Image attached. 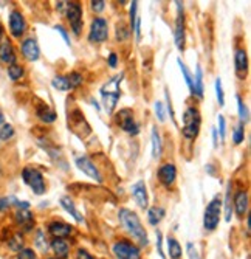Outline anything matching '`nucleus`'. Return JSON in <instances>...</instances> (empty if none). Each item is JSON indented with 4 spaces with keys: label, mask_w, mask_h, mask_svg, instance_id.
I'll use <instances>...</instances> for the list:
<instances>
[{
    "label": "nucleus",
    "mask_w": 251,
    "mask_h": 259,
    "mask_svg": "<svg viewBox=\"0 0 251 259\" xmlns=\"http://www.w3.org/2000/svg\"><path fill=\"white\" fill-rule=\"evenodd\" d=\"M90 8L95 13H103L106 10V2L104 0H92V2H90Z\"/></svg>",
    "instance_id": "obj_47"
},
{
    "label": "nucleus",
    "mask_w": 251,
    "mask_h": 259,
    "mask_svg": "<svg viewBox=\"0 0 251 259\" xmlns=\"http://www.w3.org/2000/svg\"><path fill=\"white\" fill-rule=\"evenodd\" d=\"M50 248L55 253L56 259H68L70 257V245L65 239H52Z\"/></svg>",
    "instance_id": "obj_24"
},
{
    "label": "nucleus",
    "mask_w": 251,
    "mask_h": 259,
    "mask_svg": "<svg viewBox=\"0 0 251 259\" xmlns=\"http://www.w3.org/2000/svg\"><path fill=\"white\" fill-rule=\"evenodd\" d=\"M166 93H165V95H166V103H168V112H169V118L175 123V113H174V109H172V101H171V95H169V90L166 89L165 90Z\"/></svg>",
    "instance_id": "obj_50"
},
{
    "label": "nucleus",
    "mask_w": 251,
    "mask_h": 259,
    "mask_svg": "<svg viewBox=\"0 0 251 259\" xmlns=\"http://www.w3.org/2000/svg\"><path fill=\"white\" fill-rule=\"evenodd\" d=\"M248 206H249L248 193L245 190L236 191V194L233 196V211H236V216L239 219H243L248 214Z\"/></svg>",
    "instance_id": "obj_18"
},
{
    "label": "nucleus",
    "mask_w": 251,
    "mask_h": 259,
    "mask_svg": "<svg viewBox=\"0 0 251 259\" xmlns=\"http://www.w3.org/2000/svg\"><path fill=\"white\" fill-rule=\"evenodd\" d=\"M216 97H217L219 106L223 107L225 106V92H223V85H222V79L220 78L216 79Z\"/></svg>",
    "instance_id": "obj_41"
},
{
    "label": "nucleus",
    "mask_w": 251,
    "mask_h": 259,
    "mask_svg": "<svg viewBox=\"0 0 251 259\" xmlns=\"http://www.w3.org/2000/svg\"><path fill=\"white\" fill-rule=\"evenodd\" d=\"M75 163H76V166H78V169L79 171H82L85 176H88L90 179H93L95 182H98V183H103V174H101V171H99V168L96 166V164L90 160L87 155H79V157H76L75 158Z\"/></svg>",
    "instance_id": "obj_13"
},
{
    "label": "nucleus",
    "mask_w": 251,
    "mask_h": 259,
    "mask_svg": "<svg viewBox=\"0 0 251 259\" xmlns=\"http://www.w3.org/2000/svg\"><path fill=\"white\" fill-rule=\"evenodd\" d=\"M90 44H104L109 39V20L106 17H93L90 22V30L87 36Z\"/></svg>",
    "instance_id": "obj_9"
},
{
    "label": "nucleus",
    "mask_w": 251,
    "mask_h": 259,
    "mask_svg": "<svg viewBox=\"0 0 251 259\" xmlns=\"http://www.w3.org/2000/svg\"><path fill=\"white\" fill-rule=\"evenodd\" d=\"M217 121H219V129H217V134L220 135V140L223 141L225 137H226V120L223 115H219L217 116Z\"/></svg>",
    "instance_id": "obj_45"
},
{
    "label": "nucleus",
    "mask_w": 251,
    "mask_h": 259,
    "mask_svg": "<svg viewBox=\"0 0 251 259\" xmlns=\"http://www.w3.org/2000/svg\"><path fill=\"white\" fill-rule=\"evenodd\" d=\"M136 10H138V2L136 0H133V2L130 4V13H129V30L130 33H133V27H135V20H136Z\"/></svg>",
    "instance_id": "obj_40"
},
{
    "label": "nucleus",
    "mask_w": 251,
    "mask_h": 259,
    "mask_svg": "<svg viewBox=\"0 0 251 259\" xmlns=\"http://www.w3.org/2000/svg\"><path fill=\"white\" fill-rule=\"evenodd\" d=\"M16 259H37V253L31 247H25L16 253Z\"/></svg>",
    "instance_id": "obj_39"
},
{
    "label": "nucleus",
    "mask_w": 251,
    "mask_h": 259,
    "mask_svg": "<svg viewBox=\"0 0 251 259\" xmlns=\"http://www.w3.org/2000/svg\"><path fill=\"white\" fill-rule=\"evenodd\" d=\"M17 52H16V47L13 44V40L10 37H5L2 42H0V64H5L13 65L17 62Z\"/></svg>",
    "instance_id": "obj_17"
},
{
    "label": "nucleus",
    "mask_w": 251,
    "mask_h": 259,
    "mask_svg": "<svg viewBox=\"0 0 251 259\" xmlns=\"http://www.w3.org/2000/svg\"><path fill=\"white\" fill-rule=\"evenodd\" d=\"M20 55L28 62H36L40 58V49L36 37H24L20 42Z\"/></svg>",
    "instance_id": "obj_14"
},
{
    "label": "nucleus",
    "mask_w": 251,
    "mask_h": 259,
    "mask_svg": "<svg viewBox=\"0 0 251 259\" xmlns=\"http://www.w3.org/2000/svg\"><path fill=\"white\" fill-rule=\"evenodd\" d=\"M7 75H8L10 81H13V82H17L20 79H24L25 78V67H24V64L16 62L13 65H8L7 67Z\"/></svg>",
    "instance_id": "obj_29"
},
{
    "label": "nucleus",
    "mask_w": 251,
    "mask_h": 259,
    "mask_svg": "<svg viewBox=\"0 0 251 259\" xmlns=\"http://www.w3.org/2000/svg\"><path fill=\"white\" fill-rule=\"evenodd\" d=\"M64 7H67V2H58L56 4V10H59V11L64 10Z\"/></svg>",
    "instance_id": "obj_58"
},
{
    "label": "nucleus",
    "mask_w": 251,
    "mask_h": 259,
    "mask_svg": "<svg viewBox=\"0 0 251 259\" xmlns=\"http://www.w3.org/2000/svg\"><path fill=\"white\" fill-rule=\"evenodd\" d=\"M245 140V123L239 121L233 131V143L234 145H242Z\"/></svg>",
    "instance_id": "obj_37"
},
{
    "label": "nucleus",
    "mask_w": 251,
    "mask_h": 259,
    "mask_svg": "<svg viewBox=\"0 0 251 259\" xmlns=\"http://www.w3.org/2000/svg\"><path fill=\"white\" fill-rule=\"evenodd\" d=\"M130 34H132V33H130L129 27H126L124 23H118V25H117V39H118L120 42L124 40V39H127Z\"/></svg>",
    "instance_id": "obj_42"
},
{
    "label": "nucleus",
    "mask_w": 251,
    "mask_h": 259,
    "mask_svg": "<svg viewBox=\"0 0 251 259\" xmlns=\"http://www.w3.org/2000/svg\"><path fill=\"white\" fill-rule=\"evenodd\" d=\"M112 253L117 259H143L141 248L129 239H118L113 242Z\"/></svg>",
    "instance_id": "obj_7"
},
{
    "label": "nucleus",
    "mask_w": 251,
    "mask_h": 259,
    "mask_svg": "<svg viewBox=\"0 0 251 259\" xmlns=\"http://www.w3.org/2000/svg\"><path fill=\"white\" fill-rule=\"evenodd\" d=\"M133 33H135V37L136 40H141V19L140 17H136L135 20V27H133Z\"/></svg>",
    "instance_id": "obj_52"
},
{
    "label": "nucleus",
    "mask_w": 251,
    "mask_h": 259,
    "mask_svg": "<svg viewBox=\"0 0 251 259\" xmlns=\"http://www.w3.org/2000/svg\"><path fill=\"white\" fill-rule=\"evenodd\" d=\"M113 118H115L117 126H118L123 132H126V134H129V135H132V137L138 135L140 131H141L140 123L135 120V112H133L132 109H129V107L120 109V110L115 113V116H113Z\"/></svg>",
    "instance_id": "obj_5"
},
{
    "label": "nucleus",
    "mask_w": 251,
    "mask_h": 259,
    "mask_svg": "<svg viewBox=\"0 0 251 259\" xmlns=\"http://www.w3.org/2000/svg\"><path fill=\"white\" fill-rule=\"evenodd\" d=\"M177 64H178V67H180V72H181V75H183V79H185V82H186V85H188V89H189V92H191V95H194V84H192V75H191V72H189V68H188V65L181 61L180 58L177 59Z\"/></svg>",
    "instance_id": "obj_33"
},
{
    "label": "nucleus",
    "mask_w": 251,
    "mask_h": 259,
    "mask_svg": "<svg viewBox=\"0 0 251 259\" xmlns=\"http://www.w3.org/2000/svg\"><path fill=\"white\" fill-rule=\"evenodd\" d=\"M248 55L245 49H237L234 53V72L239 79H245L248 73Z\"/></svg>",
    "instance_id": "obj_19"
},
{
    "label": "nucleus",
    "mask_w": 251,
    "mask_h": 259,
    "mask_svg": "<svg viewBox=\"0 0 251 259\" xmlns=\"http://www.w3.org/2000/svg\"><path fill=\"white\" fill-rule=\"evenodd\" d=\"M181 120H183L181 135L189 141H194L198 137L200 127H202V113H200L198 107H195V106L186 107L183 112V118Z\"/></svg>",
    "instance_id": "obj_2"
},
{
    "label": "nucleus",
    "mask_w": 251,
    "mask_h": 259,
    "mask_svg": "<svg viewBox=\"0 0 251 259\" xmlns=\"http://www.w3.org/2000/svg\"><path fill=\"white\" fill-rule=\"evenodd\" d=\"M10 208H11L10 199L8 197H0V213H7Z\"/></svg>",
    "instance_id": "obj_53"
},
{
    "label": "nucleus",
    "mask_w": 251,
    "mask_h": 259,
    "mask_svg": "<svg viewBox=\"0 0 251 259\" xmlns=\"http://www.w3.org/2000/svg\"><path fill=\"white\" fill-rule=\"evenodd\" d=\"M37 145L45 151V152H47L48 154V157L53 160V161H56L58 164H62V169L64 171H67V161L64 160V157H62V152H61V149H58L56 146H53L52 143H48V140H39L37 141Z\"/></svg>",
    "instance_id": "obj_20"
},
{
    "label": "nucleus",
    "mask_w": 251,
    "mask_h": 259,
    "mask_svg": "<svg viewBox=\"0 0 251 259\" xmlns=\"http://www.w3.org/2000/svg\"><path fill=\"white\" fill-rule=\"evenodd\" d=\"M75 259H95V256L85 248H78L75 253Z\"/></svg>",
    "instance_id": "obj_49"
},
{
    "label": "nucleus",
    "mask_w": 251,
    "mask_h": 259,
    "mask_svg": "<svg viewBox=\"0 0 251 259\" xmlns=\"http://www.w3.org/2000/svg\"><path fill=\"white\" fill-rule=\"evenodd\" d=\"M236 101H237V112H239V118L242 123H246L249 120V112H248V107L246 104L243 103L242 97L240 95H236Z\"/></svg>",
    "instance_id": "obj_36"
},
{
    "label": "nucleus",
    "mask_w": 251,
    "mask_h": 259,
    "mask_svg": "<svg viewBox=\"0 0 251 259\" xmlns=\"http://www.w3.org/2000/svg\"><path fill=\"white\" fill-rule=\"evenodd\" d=\"M36 116L45 124H52L58 120V113L47 103H40L36 106Z\"/></svg>",
    "instance_id": "obj_21"
},
{
    "label": "nucleus",
    "mask_w": 251,
    "mask_h": 259,
    "mask_svg": "<svg viewBox=\"0 0 251 259\" xmlns=\"http://www.w3.org/2000/svg\"><path fill=\"white\" fill-rule=\"evenodd\" d=\"M48 259H56V257H48Z\"/></svg>",
    "instance_id": "obj_59"
},
{
    "label": "nucleus",
    "mask_w": 251,
    "mask_h": 259,
    "mask_svg": "<svg viewBox=\"0 0 251 259\" xmlns=\"http://www.w3.org/2000/svg\"><path fill=\"white\" fill-rule=\"evenodd\" d=\"M47 231L53 239H68L70 236H73L75 227L62 221H52L47 225Z\"/></svg>",
    "instance_id": "obj_15"
},
{
    "label": "nucleus",
    "mask_w": 251,
    "mask_h": 259,
    "mask_svg": "<svg viewBox=\"0 0 251 259\" xmlns=\"http://www.w3.org/2000/svg\"><path fill=\"white\" fill-rule=\"evenodd\" d=\"M67 20L70 23L72 31L75 36H81L82 27H84V19H82V5L79 2H67L65 10Z\"/></svg>",
    "instance_id": "obj_10"
},
{
    "label": "nucleus",
    "mask_w": 251,
    "mask_h": 259,
    "mask_svg": "<svg viewBox=\"0 0 251 259\" xmlns=\"http://www.w3.org/2000/svg\"><path fill=\"white\" fill-rule=\"evenodd\" d=\"M67 81H68L70 89H78V87H81L84 84V76L79 72H72L70 75L67 76Z\"/></svg>",
    "instance_id": "obj_38"
},
{
    "label": "nucleus",
    "mask_w": 251,
    "mask_h": 259,
    "mask_svg": "<svg viewBox=\"0 0 251 259\" xmlns=\"http://www.w3.org/2000/svg\"><path fill=\"white\" fill-rule=\"evenodd\" d=\"M4 124H5V113L2 109H0V126H4Z\"/></svg>",
    "instance_id": "obj_57"
},
{
    "label": "nucleus",
    "mask_w": 251,
    "mask_h": 259,
    "mask_svg": "<svg viewBox=\"0 0 251 259\" xmlns=\"http://www.w3.org/2000/svg\"><path fill=\"white\" fill-rule=\"evenodd\" d=\"M177 5V17L174 25V42L180 52L186 49V17H185V7L181 2H175Z\"/></svg>",
    "instance_id": "obj_6"
},
{
    "label": "nucleus",
    "mask_w": 251,
    "mask_h": 259,
    "mask_svg": "<svg viewBox=\"0 0 251 259\" xmlns=\"http://www.w3.org/2000/svg\"><path fill=\"white\" fill-rule=\"evenodd\" d=\"M14 135H16V129L13 124L5 123L4 126H0V143H7V141L13 140Z\"/></svg>",
    "instance_id": "obj_34"
},
{
    "label": "nucleus",
    "mask_w": 251,
    "mask_h": 259,
    "mask_svg": "<svg viewBox=\"0 0 251 259\" xmlns=\"http://www.w3.org/2000/svg\"><path fill=\"white\" fill-rule=\"evenodd\" d=\"M90 103H92V106H93V107H95L96 110H101V106L98 104V101H96L95 98H90Z\"/></svg>",
    "instance_id": "obj_56"
},
{
    "label": "nucleus",
    "mask_w": 251,
    "mask_h": 259,
    "mask_svg": "<svg viewBox=\"0 0 251 259\" xmlns=\"http://www.w3.org/2000/svg\"><path fill=\"white\" fill-rule=\"evenodd\" d=\"M150 141H152V157L160 158L163 154V143H162V135H160L157 126H154L150 131Z\"/></svg>",
    "instance_id": "obj_28"
},
{
    "label": "nucleus",
    "mask_w": 251,
    "mask_h": 259,
    "mask_svg": "<svg viewBox=\"0 0 251 259\" xmlns=\"http://www.w3.org/2000/svg\"><path fill=\"white\" fill-rule=\"evenodd\" d=\"M192 84H194V97L202 100L205 95V87H203V70L200 65H197L195 68V75L192 76Z\"/></svg>",
    "instance_id": "obj_30"
},
{
    "label": "nucleus",
    "mask_w": 251,
    "mask_h": 259,
    "mask_svg": "<svg viewBox=\"0 0 251 259\" xmlns=\"http://www.w3.org/2000/svg\"><path fill=\"white\" fill-rule=\"evenodd\" d=\"M5 242L11 253H19L22 248H25V234L20 231H14L7 238Z\"/></svg>",
    "instance_id": "obj_23"
},
{
    "label": "nucleus",
    "mask_w": 251,
    "mask_h": 259,
    "mask_svg": "<svg viewBox=\"0 0 251 259\" xmlns=\"http://www.w3.org/2000/svg\"><path fill=\"white\" fill-rule=\"evenodd\" d=\"M22 180L27 186H30V190L36 196H43L47 193V183H45V177L42 171L36 166H25L22 169Z\"/></svg>",
    "instance_id": "obj_3"
},
{
    "label": "nucleus",
    "mask_w": 251,
    "mask_h": 259,
    "mask_svg": "<svg viewBox=\"0 0 251 259\" xmlns=\"http://www.w3.org/2000/svg\"><path fill=\"white\" fill-rule=\"evenodd\" d=\"M8 31L13 39H24L28 31V22L20 10L14 8L8 14Z\"/></svg>",
    "instance_id": "obj_8"
},
{
    "label": "nucleus",
    "mask_w": 251,
    "mask_h": 259,
    "mask_svg": "<svg viewBox=\"0 0 251 259\" xmlns=\"http://www.w3.org/2000/svg\"><path fill=\"white\" fill-rule=\"evenodd\" d=\"M55 30L62 36V39L65 40V44H67L68 47H72V40H70V36H68V31H67L62 25H55Z\"/></svg>",
    "instance_id": "obj_48"
},
{
    "label": "nucleus",
    "mask_w": 251,
    "mask_h": 259,
    "mask_svg": "<svg viewBox=\"0 0 251 259\" xmlns=\"http://www.w3.org/2000/svg\"><path fill=\"white\" fill-rule=\"evenodd\" d=\"M166 245H168V253L171 259H181V256H183V248H181L180 242L175 238L168 236Z\"/></svg>",
    "instance_id": "obj_31"
},
{
    "label": "nucleus",
    "mask_w": 251,
    "mask_h": 259,
    "mask_svg": "<svg viewBox=\"0 0 251 259\" xmlns=\"http://www.w3.org/2000/svg\"><path fill=\"white\" fill-rule=\"evenodd\" d=\"M220 218H222V199L220 196H216L214 199L210 200V203L205 208L203 213V228L205 231H214L219 224H220Z\"/></svg>",
    "instance_id": "obj_4"
},
{
    "label": "nucleus",
    "mask_w": 251,
    "mask_h": 259,
    "mask_svg": "<svg viewBox=\"0 0 251 259\" xmlns=\"http://www.w3.org/2000/svg\"><path fill=\"white\" fill-rule=\"evenodd\" d=\"M157 179H158L160 185H163L166 190H171L177 182V166L169 161L160 164L157 169Z\"/></svg>",
    "instance_id": "obj_11"
},
{
    "label": "nucleus",
    "mask_w": 251,
    "mask_h": 259,
    "mask_svg": "<svg viewBox=\"0 0 251 259\" xmlns=\"http://www.w3.org/2000/svg\"><path fill=\"white\" fill-rule=\"evenodd\" d=\"M52 85H53V89H56L58 92H67V90H70V85H68L67 76H64V75H56V76L52 79Z\"/></svg>",
    "instance_id": "obj_35"
},
{
    "label": "nucleus",
    "mask_w": 251,
    "mask_h": 259,
    "mask_svg": "<svg viewBox=\"0 0 251 259\" xmlns=\"http://www.w3.org/2000/svg\"><path fill=\"white\" fill-rule=\"evenodd\" d=\"M118 219L123 228L130 234V236L138 242V247H147L149 245V234L144 228V225L140 221V216L130 208H120Z\"/></svg>",
    "instance_id": "obj_1"
},
{
    "label": "nucleus",
    "mask_w": 251,
    "mask_h": 259,
    "mask_svg": "<svg viewBox=\"0 0 251 259\" xmlns=\"http://www.w3.org/2000/svg\"><path fill=\"white\" fill-rule=\"evenodd\" d=\"M118 55L115 53V52H112L110 55H109V58H107V65L110 67V68H117L118 67Z\"/></svg>",
    "instance_id": "obj_51"
},
{
    "label": "nucleus",
    "mask_w": 251,
    "mask_h": 259,
    "mask_svg": "<svg viewBox=\"0 0 251 259\" xmlns=\"http://www.w3.org/2000/svg\"><path fill=\"white\" fill-rule=\"evenodd\" d=\"M34 245L40 253H47V250L50 248V244L47 242V236H45V231L42 228H36L34 231Z\"/></svg>",
    "instance_id": "obj_32"
},
{
    "label": "nucleus",
    "mask_w": 251,
    "mask_h": 259,
    "mask_svg": "<svg viewBox=\"0 0 251 259\" xmlns=\"http://www.w3.org/2000/svg\"><path fill=\"white\" fill-rule=\"evenodd\" d=\"M61 206L67 211L68 214H70L78 224H84L85 221H84V216L79 213V209L76 208V205H75V202H73V199L70 197V196H64V197H61Z\"/></svg>",
    "instance_id": "obj_25"
},
{
    "label": "nucleus",
    "mask_w": 251,
    "mask_h": 259,
    "mask_svg": "<svg viewBox=\"0 0 251 259\" xmlns=\"http://www.w3.org/2000/svg\"><path fill=\"white\" fill-rule=\"evenodd\" d=\"M165 216H166V209L163 206H160V205L150 206L147 209V222L152 227H157L160 222L165 219Z\"/></svg>",
    "instance_id": "obj_27"
},
{
    "label": "nucleus",
    "mask_w": 251,
    "mask_h": 259,
    "mask_svg": "<svg viewBox=\"0 0 251 259\" xmlns=\"http://www.w3.org/2000/svg\"><path fill=\"white\" fill-rule=\"evenodd\" d=\"M14 222L20 233H31L36 228V218L31 209H16L14 213Z\"/></svg>",
    "instance_id": "obj_12"
},
{
    "label": "nucleus",
    "mask_w": 251,
    "mask_h": 259,
    "mask_svg": "<svg viewBox=\"0 0 251 259\" xmlns=\"http://www.w3.org/2000/svg\"><path fill=\"white\" fill-rule=\"evenodd\" d=\"M155 236H157V253H158V256L162 257V259H166L165 251H163V234H162V231L157 230Z\"/></svg>",
    "instance_id": "obj_44"
},
{
    "label": "nucleus",
    "mask_w": 251,
    "mask_h": 259,
    "mask_svg": "<svg viewBox=\"0 0 251 259\" xmlns=\"http://www.w3.org/2000/svg\"><path fill=\"white\" fill-rule=\"evenodd\" d=\"M233 183L230 182L226 185V191H225V197L222 200V209L225 214V221L231 222L233 219Z\"/></svg>",
    "instance_id": "obj_22"
},
{
    "label": "nucleus",
    "mask_w": 251,
    "mask_h": 259,
    "mask_svg": "<svg viewBox=\"0 0 251 259\" xmlns=\"http://www.w3.org/2000/svg\"><path fill=\"white\" fill-rule=\"evenodd\" d=\"M132 197L135 200V203L138 205L141 209H147L149 206V194H147V186L144 180H138L135 182L130 188Z\"/></svg>",
    "instance_id": "obj_16"
},
{
    "label": "nucleus",
    "mask_w": 251,
    "mask_h": 259,
    "mask_svg": "<svg viewBox=\"0 0 251 259\" xmlns=\"http://www.w3.org/2000/svg\"><path fill=\"white\" fill-rule=\"evenodd\" d=\"M5 27H4V23L2 22H0V42H2L4 39H5Z\"/></svg>",
    "instance_id": "obj_55"
},
{
    "label": "nucleus",
    "mask_w": 251,
    "mask_h": 259,
    "mask_svg": "<svg viewBox=\"0 0 251 259\" xmlns=\"http://www.w3.org/2000/svg\"><path fill=\"white\" fill-rule=\"evenodd\" d=\"M123 78H124V73H120V75H117V76H113L112 79H109V81L101 87V90H99V92H101V97L110 95V93H121L120 85H121Z\"/></svg>",
    "instance_id": "obj_26"
},
{
    "label": "nucleus",
    "mask_w": 251,
    "mask_h": 259,
    "mask_svg": "<svg viewBox=\"0 0 251 259\" xmlns=\"http://www.w3.org/2000/svg\"><path fill=\"white\" fill-rule=\"evenodd\" d=\"M186 251H188V257H189V259H202V257H200V253H198V250H197V247H195L192 242H188V244H186Z\"/></svg>",
    "instance_id": "obj_46"
},
{
    "label": "nucleus",
    "mask_w": 251,
    "mask_h": 259,
    "mask_svg": "<svg viewBox=\"0 0 251 259\" xmlns=\"http://www.w3.org/2000/svg\"><path fill=\"white\" fill-rule=\"evenodd\" d=\"M213 145H214V148L219 146V134H217V127H213Z\"/></svg>",
    "instance_id": "obj_54"
},
{
    "label": "nucleus",
    "mask_w": 251,
    "mask_h": 259,
    "mask_svg": "<svg viewBox=\"0 0 251 259\" xmlns=\"http://www.w3.org/2000/svg\"><path fill=\"white\" fill-rule=\"evenodd\" d=\"M154 109H155V115H157L158 121H160V123H165V120H166V113H165V106H163V103H162V101H157V103L154 104Z\"/></svg>",
    "instance_id": "obj_43"
}]
</instances>
